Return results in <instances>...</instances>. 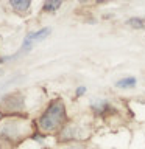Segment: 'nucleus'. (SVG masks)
Here are the masks:
<instances>
[{
  "mask_svg": "<svg viewBox=\"0 0 145 149\" xmlns=\"http://www.w3.org/2000/svg\"><path fill=\"white\" fill-rule=\"evenodd\" d=\"M128 23H130L133 28H144V26H145V20H144V19H137V17L130 19Z\"/></svg>",
  "mask_w": 145,
  "mask_h": 149,
  "instance_id": "obj_6",
  "label": "nucleus"
},
{
  "mask_svg": "<svg viewBox=\"0 0 145 149\" xmlns=\"http://www.w3.org/2000/svg\"><path fill=\"white\" fill-rule=\"evenodd\" d=\"M84 92H86V88H84V87H80V88H78V90H77V95L80 96V95H83V93H84Z\"/></svg>",
  "mask_w": 145,
  "mask_h": 149,
  "instance_id": "obj_8",
  "label": "nucleus"
},
{
  "mask_svg": "<svg viewBox=\"0 0 145 149\" xmlns=\"http://www.w3.org/2000/svg\"><path fill=\"white\" fill-rule=\"evenodd\" d=\"M134 86H136V78H133V76L123 78V79H120V81L117 82V87H120V88H131Z\"/></svg>",
  "mask_w": 145,
  "mask_h": 149,
  "instance_id": "obj_4",
  "label": "nucleus"
},
{
  "mask_svg": "<svg viewBox=\"0 0 145 149\" xmlns=\"http://www.w3.org/2000/svg\"><path fill=\"white\" fill-rule=\"evenodd\" d=\"M61 6V2H45L44 5V9L45 11H55Z\"/></svg>",
  "mask_w": 145,
  "mask_h": 149,
  "instance_id": "obj_7",
  "label": "nucleus"
},
{
  "mask_svg": "<svg viewBox=\"0 0 145 149\" xmlns=\"http://www.w3.org/2000/svg\"><path fill=\"white\" fill-rule=\"evenodd\" d=\"M11 6L17 11H27L30 8V2L28 0H22V2H17V0H11Z\"/></svg>",
  "mask_w": 145,
  "mask_h": 149,
  "instance_id": "obj_5",
  "label": "nucleus"
},
{
  "mask_svg": "<svg viewBox=\"0 0 145 149\" xmlns=\"http://www.w3.org/2000/svg\"><path fill=\"white\" fill-rule=\"evenodd\" d=\"M65 118V109L63 101L56 100L47 107V110L44 112V115L39 120V129L42 132H53V130L59 129L64 123Z\"/></svg>",
  "mask_w": 145,
  "mask_h": 149,
  "instance_id": "obj_1",
  "label": "nucleus"
},
{
  "mask_svg": "<svg viewBox=\"0 0 145 149\" xmlns=\"http://www.w3.org/2000/svg\"><path fill=\"white\" fill-rule=\"evenodd\" d=\"M49 33H50L49 28H42V30H39V31H34V33H31V34H28V36L25 37V40H23L22 47H20V53H23V51H28L33 45L36 44V42L45 39Z\"/></svg>",
  "mask_w": 145,
  "mask_h": 149,
  "instance_id": "obj_3",
  "label": "nucleus"
},
{
  "mask_svg": "<svg viewBox=\"0 0 145 149\" xmlns=\"http://www.w3.org/2000/svg\"><path fill=\"white\" fill-rule=\"evenodd\" d=\"M30 126L27 121L19 118H6L0 124V135L8 140H20L28 132Z\"/></svg>",
  "mask_w": 145,
  "mask_h": 149,
  "instance_id": "obj_2",
  "label": "nucleus"
},
{
  "mask_svg": "<svg viewBox=\"0 0 145 149\" xmlns=\"http://www.w3.org/2000/svg\"><path fill=\"white\" fill-rule=\"evenodd\" d=\"M72 149H87V148H81V146H80V148H72Z\"/></svg>",
  "mask_w": 145,
  "mask_h": 149,
  "instance_id": "obj_9",
  "label": "nucleus"
}]
</instances>
